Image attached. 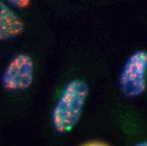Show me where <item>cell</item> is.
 I'll return each mask as SVG.
<instances>
[{"mask_svg": "<svg viewBox=\"0 0 147 146\" xmlns=\"http://www.w3.org/2000/svg\"><path fill=\"white\" fill-rule=\"evenodd\" d=\"M147 51L137 50L124 63L118 77L121 93L127 98L140 96L147 88Z\"/></svg>", "mask_w": 147, "mask_h": 146, "instance_id": "cell-2", "label": "cell"}, {"mask_svg": "<svg viewBox=\"0 0 147 146\" xmlns=\"http://www.w3.org/2000/svg\"><path fill=\"white\" fill-rule=\"evenodd\" d=\"M34 61L27 53H19L13 57L1 77L3 87L9 91L29 89L34 80Z\"/></svg>", "mask_w": 147, "mask_h": 146, "instance_id": "cell-3", "label": "cell"}, {"mask_svg": "<svg viewBox=\"0 0 147 146\" xmlns=\"http://www.w3.org/2000/svg\"><path fill=\"white\" fill-rule=\"evenodd\" d=\"M26 28L23 20L3 0H0V42L21 35Z\"/></svg>", "mask_w": 147, "mask_h": 146, "instance_id": "cell-4", "label": "cell"}, {"mask_svg": "<svg viewBox=\"0 0 147 146\" xmlns=\"http://www.w3.org/2000/svg\"><path fill=\"white\" fill-rule=\"evenodd\" d=\"M137 145H140V146H147V141H143V142H140V143H139Z\"/></svg>", "mask_w": 147, "mask_h": 146, "instance_id": "cell-6", "label": "cell"}, {"mask_svg": "<svg viewBox=\"0 0 147 146\" xmlns=\"http://www.w3.org/2000/svg\"><path fill=\"white\" fill-rule=\"evenodd\" d=\"M3 1L19 9H26L27 7H29L31 2V0H3Z\"/></svg>", "mask_w": 147, "mask_h": 146, "instance_id": "cell-5", "label": "cell"}, {"mask_svg": "<svg viewBox=\"0 0 147 146\" xmlns=\"http://www.w3.org/2000/svg\"><path fill=\"white\" fill-rule=\"evenodd\" d=\"M89 96L86 81L75 79L65 85L51 113V124L59 133H68L74 129L82 116Z\"/></svg>", "mask_w": 147, "mask_h": 146, "instance_id": "cell-1", "label": "cell"}]
</instances>
